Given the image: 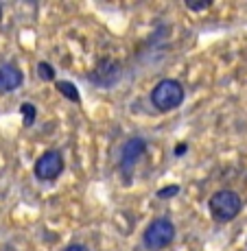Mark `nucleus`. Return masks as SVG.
I'll return each instance as SVG.
<instances>
[{"instance_id":"1","label":"nucleus","mask_w":247,"mask_h":251,"mask_svg":"<svg viewBox=\"0 0 247 251\" xmlns=\"http://www.w3.org/2000/svg\"><path fill=\"white\" fill-rule=\"evenodd\" d=\"M184 96H186V92L177 79H162L151 90V103L160 112H171L184 103Z\"/></svg>"},{"instance_id":"2","label":"nucleus","mask_w":247,"mask_h":251,"mask_svg":"<svg viewBox=\"0 0 247 251\" xmlns=\"http://www.w3.org/2000/svg\"><path fill=\"white\" fill-rule=\"evenodd\" d=\"M208 210L215 221L227 223L239 216V212L243 210V201L234 190H217L208 201Z\"/></svg>"},{"instance_id":"3","label":"nucleus","mask_w":247,"mask_h":251,"mask_svg":"<svg viewBox=\"0 0 247 251\" xmlns=\"http://www.w3.org/2000/svg\"><path fill=\"white\" fill-rule=\"evenodd\" d=\"M175 240V225L168 219H156L144 229V247L151 251H160Z\"/></svg>"},{"instance_id":"4","label":"nucleus","mask_w":247,"mask_h":251,"mask_svg":"<svg viewBox=\"0 0 247 251\" xmlns=\"http://www.w3.org/2000/svg\"><path fill=\"white\" fill-rule=\"evenodd\" d=\"M35 177L42 181H55L64 173V157L59 151H46L35 162Z\"/></svg>"},{"instance_id":"5","label":"nucleus","mask_w":247,"mask_h":251,"mask_svg":"<svg viewBox=\"0 0 247 251\" xmlns=\"http://www.w3.org/2000/svg\"><path fill=\"white\" fill-rule=\"evenodd\" d=\"M118 79H120V64L114 59H101L90 75L92 83H96L99 88H105V90L112 88Z\"/></svg>"},{"instance_id":"6","label":"nucleus","mask_w":247,"mask_h":251,"mask_svg":"<svg viewBox=\"0 0 247 251\" xmlns=\"http://www.w3.org/2000/svg\"><path fill=\"white\" fill-rule=\"evenodd\" d=\"M147 151V140L144 138H132L125 142L123 151H120V168L123 173H129L136 164L140 162V157Z\"/></svg>"},{"instance_id":"7","label":"nucleus","mask_w":247,"mask_h":251,"mask_svg":"<svg viewBox=\"0 0 247 251\" xmlns=\"http://www.w3.org/2000/svg\"><path fill=\"white\" fill-rule=\"evenodd\" d=\"M22 72L13 64H2L0 66V92H13L22 85Z\"/></svg>"},{"instance_id":"8","label":"nucleus","mask_w":247,"mask_h":251,"mask_svg":"<svg viewBox=\"0 0 247 251\" xmlns=\"http://www.w3.org/2000/svg\"><path fill=\"white\" fill-rule=\"evenodd\" d=\"M55 88L59 90L68 100H75V103H79V100H81L79 90H77V85H75V83H70V81H55Z\"/></svg>"},{"instance_id":"9","label":"nucleus","mask_w":247,"mask_h":251,"mask_svg":"<svg viewBox=\"0 0 247 251\" xmlns=\"http://www.w3.org/2000/svg\"><path fill=\"white\" fill-rule=\"evenodd\" d=\"M20 112H22L24 125H27V127H31V125L35 123V116H37V109H35V105H31V103H24L22 107H20Z\"/></svg>"},{"instance_id":"10","label":"nucleus","mask_w":247,"mask_h":251,"mask_svg":"<svg viewBox=\"0 0 247 251\" xmlns=\"http://www.w3.org/2000/svg\"><path fill=\"white\" fill-rule=\"evenodd\" d=\"M37 75H40L44 81H55V70H53V66L46 64V61H40V64H37Z\"/></svg>"},{"instance_id":"11","label":"nucleus","mask_w":247,"mask_h":251,"mask_svg":"<svg viewBox=\"0 0 247 251\" xmlns=\"http://www.w3.org/2000/svg\"><path fill=\"white\" fill-rule=\"evenodd\" d=\"M177 192H180V186L177 183H173V186H164L158 190V197L160 199H171V197H175Z\"/></svg>"},{"instance_id":"12","label":"nucleus","mask_w":247,"mask_h":251,"mask_svg":"<svg viewBox=\"0 0 247 251\" xmlns=\"http://www.w3.org/2000/svg\"><path fill=\"white\" fill-rule=\"evenodd\" d=\"M186 7L191 11H203L206 7H210V0H206V2H186Z\"/></svg>"},{"instance_id":"13","label":"nucleus","mask_w":247,"mask_h":251,"mask_svg":"<svg viewBox=\"0 0 247 251\" xmlns=\"http://www.w3.org/2000/svg\"><path fill=\"white\" fill-rule=\"evenodd\" d=\"M64 251H90L85 245H68V247Z\"/></svg>"},{"instance_id":"14","label":"nucleus","mask_w":247,"mask_h":251,"mask_svg":"<svg viewBox=\"0 0 247 251\" xmlns=\"http://www.w3.org/2000/svg\"><path fill=\"white\" fill-rule=\"evenodd\" d=\"M188 151V147H186V144H177V147H175V151H173V153H175V157H180V155H184V153H186Z\"/></svg>"},{"instance_id":"15","label":"nucleus","mask_w":247,"mask_h":251,"mask_svg":"<svg viewBox=\"0 0 247 251\" xmlns=\"http://www.w3.org/2000/svg\"><path fill=\"white\" fill-rule=\"evenodd\" d=\"M0 18H2V7H0Z\"/></svg>"}]
</instances>
